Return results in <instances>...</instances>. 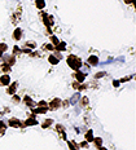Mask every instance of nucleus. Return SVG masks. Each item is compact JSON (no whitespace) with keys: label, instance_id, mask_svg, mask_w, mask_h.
<instances>
[{"label":"nucleus","instance_id":"obj_24","mask_svg":"<svg viewBox=\"0 0 136 150\" xmlns=\"http://www.w3.org/2000/svg\"><path fill=\"white\" fill-rule=\"evenodd\" d=\"M8 49V45L7 44H4V43H0V52H5Z\"/></svg>","mask_w":136,"mask_h":150},{"label":"nucleus","instance_id":"obj_2","mask_svg":"<svg viewBox=\"0 0 136 150\" xmlns=\"http://www.w3.org/2000/svg\"><path fill=\"white\" fill-rule=\"evenodd\" d=\"M60 106H61V100L55 98V100L51 101V104L48 105V109H51V110H56V109H58Z\"/></svg>","mask_w":136,"mask_h":150},{"label":"nucleus","instance_id":"obj_12","mask_svg":"<svg viewBox=\"0 0 136 150\" xmlns=\"http://www.w3.org/2000/svg\"><path fill=\"white\" fill-rule=\"evenodd\" d=\"M86 140H87V142H92V140H93V131H92V129L87 131V133H86Z\"/></svg>","mask_w":136,"mask_h":150},{"label":"nucleus","instance_id":"obj_13","mask_svg":"<svg viewBox=\"0 0 136 150\" xmlns=\"http://www.w3.org/2000/svg\"><path fill=\"white\" fill-rule=\"evenodd\" d=\"M13 38L16 40H20L22 38V30L21 29H16L14 30V34H13Z\"/></svg>","mask_w":136,"mask_h":150},{"label":"nucleus","instance_id":"obj_29","mask_svg":"<svg viewBox=\"0 0 136 150\" xmlns=\"http://www.w3.org/2000/svg\"><path fill=\"white\" fill-rule=\"evenodd\" d=\"M13 51H14V52H13V53H14V54H17V53H20V52H21V49H20V48H18V47H17V45H16V47H14V48H13Z\"/></svg>","mask_w":136,"mask_h":150},{"label":"nucleus","instance_id":"obj_30","mask_svg":"<svg viewBox=\"0 0 136 150\" xmlns=\"http://www.w3.org/2000/svg\"><path fill=\"white\" fill-rule=\"evenodd\" d=\"M64 129H65L64 127L60 126V124H57V131H58V132H64Z\"/></svg>","mask_w":136,"mask_h":150},{"label":"nucleus","instance_id":"obj_21","mask_svg":"<svg viewBox=\"0 0 136 150\" xmlns=\"http://www.w3.org/2000/svg\"><path fill=\"white\" fill-rule=\"evenodd\" d=\"M68 144H69V149H70V150H78V146L75 145L74 141H69Z\"/></svg>","mask_w":136,"mask_h":150},{"label":"nucleus","instance_id":"obj_7","mask_svg":"<svg viewBox=\"0 0 136 150\" xmlns=\"http://www.w3.org/2000/svg\"><path fill=\"white\" fill-rule=\"evenodd\" d=\"M17 87H18V83H12L11 86L8 87L7 93H8V95H14L16 91H17Z\"/></svg>","mask_w":136,"mask_h":150},{"label":"nucleus","instance_id":"obj_35","mask_svg":"<svg viewBox=\"0 0 136 150\" xmlns=\"http://www.w3.org/2000/svg\"><path fill=\"white\" fill-rule=\"evenodd\" d=\"M126 4H132V3H135V0H125Z\"/></svg>","mask_w":136,"mask_h":150},{"label":"nucleus","instance_id":"obj_18","mask_svg":"<svg viewBox=\"0 0 136 150\" xmlns=\"http://www.w3.org/2000/svg\"><path fill=\"white\" fill-rule=\"evenodd\" d=\"M5 131H7V124H5L4 122H0V133H1V135H4Z\"/></svg>","mask_w":136,"mask_h":150},{"label":"nucleus","instance_id":"obj_5","mask_svg":"<svg viewBox=\"0 0 136 150\" xmlns=\"http://www.w3.org/2000/svg\"><path fill=\"white\" fill-rule=\"evenodd\" d=\"M0 84H3V86H9L11 84V78H9L8 74H4L0 76Z\"/></svg>","mask_w":136,"mask_h":150},{"label":"nucleus","instance_id":"obj_32","mask_svg":"<svg viewBox=\"0 0 136 150\" xmlns=\"http://www.w3.org/2000/svg\"><path fill=\"white\" fill-rule=\"evenodd\" d=\"M113 86H114V87H119V80H113Z\"/></svg>","mask_w":136,"mask_h":150},{"label":"nucleus","instance_id":"obj_10","mask_svg":"<svg viewBox=\"0 0 136 150\" xmlns=\"http://www.w3.org/2000/svg\"><path fill=\"white\" fill-rule=\"evenodd\" d=\"M35 5H36L38 9L42 11V9L46 8V1H44V0H35Z\"/></svg>","mask_w":136,"mask_h":150},{"label":"nucleus","instance_id":"obj_17","mask_svg":"<svg viewBox=\"0 0 136 150\" xmlns=\"http://www.w3.org/2000/svg\"><path fill=\"white\" fill-rule=\"evenodd\" d=\"M65 48H66V43L65 42H61V43H58L57 45H56V49H57V51H65Z\"/></svg>","mask_w":136,"mask_h":150},{"label":"nucleus","instance_id":"obj_20","mask_svg":"<svg viewBox=\"0 0 136 150\" xmlns=\"http://www.w3.org/2000/svg\"><path fill=\"white\" fill-rule=\"evenodd\" d=\"M80 97V95H79V93H75L74 96H73L71 97V100H70V102H71V105H75V102L78 101V98Z\"/></svg>","mask_w":136,"mask_h":150},{"label":"nucleus","instance_id":"obj_4","mask_svg":"<svg viewBox=\"0 0 136 150\" xmlns=\"http://www.w3.org/2000/svg\"><path fill=\"white\" fill-rule=\"evenodd\" d=\"M8 124L11 127H14V128H17V127H21L22 126V123H21V120L20 119H17V118H11L8 122Z\"/></svg>","mask_w":136,"mask_h":150},{"label":"nucleus","instance_id":"obj_28","mask_svg":"<svg viewBox=\"0 0 136 150\" xmlns=\"http://www.w3.org/2000/svg\"><path fill=\"white\" fill-rule=\"evenodd\" d=\"M26 45L30 47V48H35V47H36V44H35V43H33V42H31V43H26Z\"/></svg>","mask_w":136,"mask_h":150},{"label":"nucleus","instance_id":"obj_34","mask_svg":"<svg viewBox=\"0 0 136 150\" xmlns=\"http://www.w3.org/2000/svg\"><path fill=\"white\" fill-rule=\"evenodd\" d=\"M47 48H48L49 51H53V49H55V47H53L52 44H48V45H47Z\"/></svg>","mask_w":136,"mask_h":150},{"label":"nucleus","instance_id":"obj_1","mask_svg":"<svg viewBox=\"0 0 136 150\" xmlns=\"http://www.w3.org/2000/svg\"><path fill=\"white\" fill-rule=\"evenodd\" d=\"M68 65L73 69V70H79V69L82 67V61L79 57H77V56L70 54L68 57Z\"/></svg>","mask_w":136,"mask_h":150},{"label":"nucleus","instance_id":"obj_19","mask_svg":"<svg viewBox=\"0 0 136 150\" xmlns=\"http://www.w3.org/2000/svg\"><path fill=\"white\" fill-rule=\"evenodd\" d=\"M0 70L3 71V73H11V66H8V65H1L0 66Z\"/></svg>","mask_w":136,"mask_h":150},{"label":"nucleus","instance_id":"obj_15","mask_svg":"<svg viewBox=\"0 0 136 150\" xmlns=\"http://www.w3.org/2000/svg\"><path fill=\"white\" fill-rule=\"evenodd\" d=\"M36 124H38V120L34 119V118H29L25 122V126H36Z\"/></svg>","mask_w":136,"mask_h":150},{"label":"nucleus","instance_id":"obj_11","mask_svg":"<svg viewBox=\"0 0 136 150\" xmlns=\"http://www.w3.org/2000/svg\"><path fill=\"white\" fill-rule=\"evenodd\" d=\"M48 111V108H38V109H35V110H34V112L33 114H46V112Z\"/></svg>","mask_w":136,"mask_h":150},{"label":"nucleus","instance_id":"obj_26","mask_svg":"<svg viewBox=\"0 0 136 150\" xmlns=\"http://www.w3.org/2000/svg\"><path fill=\"white\" fill-rule=\"evenodd\" d=\"M103 76H105V73H104V71H100L99 74L95 75V78H96V79H99V78H103Z\"/></svg>","mask_w":136,"mask_h":150},{"label":"nucleus","instance_id":"obj_6","mask_svg":"<svg viewBox=\"0 0 136 150\" xmlns=\"http://www.w3.org/2000/svg\"><path fill=\"white\" fill-rule=\"evenodd\" d=\"M74 75H75V78H77V82L78 83H83L84 79H86V73H82V71L77 70V73H75Z\"/></svg>","mask_w":136,"mask_h":150},{"label":"nucleus","instance_id":"obj_22","mask_svg":"<svg viewBox=\"0 0 136 150\" xmlns=\"http://www.w3.org/2000/svg\"><path fill=\"white\" fill-rule=\"evenodd\" d=\"M52 123H53V120H52V119H47V120L43 123V126H42V127H43V128H48Z\"/></svg>","mask_w":136,"mask_h":150},{"label":"nucleus","instance_id":"obj_25","mask_svg":"<svg viewBox=\"0 0 136 150\" xmlns=\"http://www.w3.org/2000/svg\"><path fill=\"white\" fill-rule=\"evenodd\" d=\"M88 101H90V100H88V97H83V98H82V101H80V105L87 106V105H88Z\"/></svg>","mask_w":136,"mask_h":150},{"label":"nucleus","instance_id":"obj_8","mask_svg":"<svg viewBox=\"0 0 136 150\" xmlns=\"http://www.w3.org/2000/svg\"><path fill=\"white\" fill-rule=\"evenodd\" d=\"M88 65H91V66H97V65H99V57H97V56H91V57L88 58Z\"/></svg>","mask_w":136,"mask_h":150},{"label":"nucleus","instance_id":"obj_37","mask_svg":"<svg viewBox=\"0 0 136 150\" xmlns=\"http://www.w3.org/2000/svg\"><path fill=\"white\" fill-rule=\"evenodd\" d=\"M1 54H3V53H1V52H0V57H1Z\"/></svg>","mask_w":136,"mask_h":150},{"label":"nucleus","instance_id":"obj_31","mask_svg":"<svg viewBox=\"0 0 136 150\" xmlns=\"http://www.w3.org/2000/svg\"><path fill=\"white\" fill-rule=\"evenodd\" d=\"M79 146H82V148H88V142L87 141H83Z\"/></svg>","mask_w":136,"mask_h":150},{"label":"nucleus","instance_id":"obj_14","mask_svg":"<svg viewBox=\"0 0 136 150\" xmlns=\"http://www.w3.org/2000/svg\"><path fill=\"white\" fill-rule=\"evenodd\" d=\"M93 144L95 146H97V148H100V146H103V139L101 137H93Z\"/></svg>","mask_w":136,"mask_h":150},{"label":"nucleus","instance_id":"obj_9","mask_svg":"<svg viewBox=\"0 0 136 150\" xmlns=\"http://www.w3.org/2000/svg\"><path fill=\"white\" fill-rule=\"evenodd\" d=\"M16 62V58H14V56H7V57L4 58V64L5 65H8V66H12Z\"/></svg>","mask_w":136,"mask_h":150},{"label":"nucleus","instance_id":"obj_16","mask_svg":"<svg viewBox=\"0 0 136 150\" xmlns=\"http://www.w3.org/2000/svg\"><path fill=\"white\" fill-rule=\"evenodd\" d=\"M48 61H49V62H51V64H52V65H57L58 62H60V60H58V58L56 57V56H53V54H51L49 57H48Z\"/></svg>","mask_w":136,"mask_h":150},{"label":"nucleus","instance_id":"obj_3","mask_svg":"<svg viewBox=\"0 0 136 150\" xmlns=\"http://www.w3.org/2000/svg\"><path fill=\"white\" fill-rule=\"evenodd\" d=\"M42 16H43V21H44V23L47 25V27H49L53 23V17L52 16H49V14H47V13H42Z\"/></svg>","mask_w":136,"mask_h":150},{"label":"nucleus","instance_id":"obj_27","mask_svg":"<svg viewBox=\"0 0 136 150\" xmlns=\"http://www.w3.org/2000/svg\"><path fill=\"white\" fill-rule=\"evenodd\" d=\"M38 106H40V108H48V106H47V102H46V101H40L39 104H38Z\"/></svg>","mask_w":136,"mask_h":150},{"label":"nucleus","instance_id":"obj_36","mask_svg":"<svg viewBox=\"0 0 136 150\" xmlns=\"http://www.w3.org/2000/svg\"><path fill=\"white\" fill-rule=\"evenodd\" d=\"M99 150H106V149H105V148H103V146H100Z\"/></svg>","mask_w":136,"mask_h":150},{"label":"nucleus","instance_id":"obj_23","mask_svg":"<svg viewBox=\"0 0 136 150\" xmlns=\"http://www.w3.org/2000/svg\"><path fill=\"white\" fill-rule=\"evenodd\" d=\"M51 42H52V45H57L58 44V43H60V40L57 39V38H56V36H51Z\"/></svg>","mask_w":136,"mask_h":150},{"label":"nucleus","instance_id":"obj_33","mask_svg":"<svg viewBox=\"0 0 136 150\" xmlns=\"http://www.w3.org/2000/svg\"><path fill=\"white\" fill-rule=\"evenodd\" d=\"M13 102H20V97H18V96H14V97H13Z\"/></svg>","mask_w":136,"mask_h":150}]
</instances>
